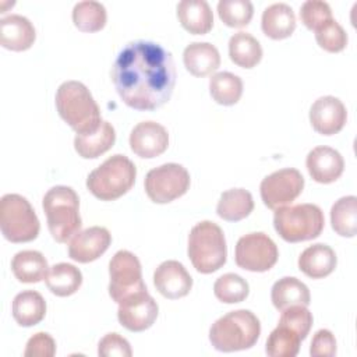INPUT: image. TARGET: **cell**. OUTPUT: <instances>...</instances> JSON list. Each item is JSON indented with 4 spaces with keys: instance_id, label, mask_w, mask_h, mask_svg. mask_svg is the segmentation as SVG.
I'll list each match as a JSON object with an SVG mask.
<instances>
[{
    "instance_id": "obj_1",
    "label": "cell",
    "mask_w": 357,
    "mask_h": 357,
    "mask_svg": "<svg viewBox=\"0 0 357 357\" xmlns=\"http://www.w3.org/2000/svg\"><path fill=\"white\" fill-rule=\"evenodd\" d=\"M112 81L127 106L135 110L158 109L170 99L174 89L172 53L152 40L130 42L114 60Z\"/></svg>"
},
{
    "instance_id": "obj_2",
    "label": "cell",
    "mask_w": 357,
    "mask_h": 357,
    "mask_svg": "<svg viewBox=\"0 0 357 357\" xmlns=\"http://www.w3.org/2000/svg\"><path fill=\"white\" fill-rule=\"evenodd\" d=\"M56 107L60 117L77 132L95 131L103 121L89 89L79 81H66L56 91Z\"/></svg>"
},
{
    "instance_id": "obj_3",
    "label": "cell",
    "mask_w": 357,
    "mask_h": 357,
    "mask_svg": "<svg viewBox=\"0 0 357 357\" xmlns=\"http://www.w3.org/2000/svg\"><path fill=\"white\" fill-rule=\"evenodd\" d=\"M261 335V324L250 310H236L216 319L209 329L212 346L225 353L252 347Z\"/></svg>"
},
{
    "instance_id": "obj_4",
    "label": "cell",
    "mask_w": 357,
    "mask_h": 357,
    "mask_svg": "<svg viewBox=\"0 0 357 357\" xmlns=\"http://www.w3.org/2000/svg\"><path fill=\"white\" fill-rule=\"evenodd\" d=\"M42 206L46 213L49 231L57 243H67L81 231L79 198L71 187H52L45 194Z\"/></svg>"
},
{
    "instance_id": "obj_5",
    "label": "cell",
    "mask_w": 357,
    "mask_h": 357,
    "mask_svg": "<svg viewBox=\"0 0 357 357\" xmlns=\"http://www.w3.org/2000/svg\"><path fill=\"white\" fill-rule=\"evenodd\" d=\"M135 176V165L126 155L116 153L88 174L86 188L102 201H113L131 190Z\"/></svg>"
},
{
    "instance_id": "obj_6",
    "label": "cell",
    "mask_w": 357,
    "mask_h": 357,
    "mask_svg": "<svg viewBox=\"0 0 357 357\" xmlns=\"http://www.w3.org/2000/svg\"><path fill=\"white\" fill-rule=\"evenodd\" d=\"M188 257L201 273H212L226 262L227 247L223 230L211 220L197 223L188 234Z\"/></svg>"
},
{
    "instance_id": "obj_7",
    "label": "cell",
    "mask_w": 357,
    "mask_h": 357,
    "mask_svg": "<svg viewBox=\"0 0 357 357\" xmlns=\"http://www.w3.org/2000/svg\"><path fill=\"white\" fill-rule=\"evenodd\" d=\"M324 225V212L315 204L286 205L275 209V230L284 241L289 243L317 238L321 234Z\"/></svg>"
},
{
    "instance_id": "obj_8",
    "label": "cell",
    "mask_w": 357,
    "mask_h": 357,
    "mask_svg": "<svg viewBox=\"0 0 357 357\" xmlns=\"http://www.w3.org/2000/svg\"><path fill=\"white\" fill-rule=\"evenodd\" d=\"M0 229L6 240L26 243L38 237L40 223L25 197L6 194L0 199Z\"/></svg>"
},
{
    "instance_id": "obj_9",
    "label": "cell",
    "mask_w": 357,
    "mask_h": 357,
    "mask_svg": "<svg viewBox=\"0 0 357 357\" xmlns=\"http://www.w3.org/2000/svg\"><path fill=\"white\" fill-rule=\"evenodd\" d=\"M109 275V294L117 304L134 294L146 291L142 280L141 262L137 255L127 250H120L112 257Z\"/></svg>"
},
{
    "instance_id": "obj_10",
    "label": "cell",
    "mask_w": 357,
    "mask_h": 357,
    "mask_svg": "<svg viewBox=\"0 0 357 357\" xmlns=\"http://www.w3.org/2000/svg\"><path fill=\"white\" fill-rule=\"evenodd\" d=\"M144 185L151 201L167 204L187 192L190 173L178 163H165L146 173Z\"/></svg>"
},
{
    "instance_id": "obj_11",
    "label": "cell",
    "mask_w": 357,
    "mask_h": 357,
    "mask_svg": "<svg viewBox=\"0 0 357 357\" xmlns=\"http://www.w3.org/2000/svg\"><path fill=\"white\" fill-rule=\"evenodd\" d=\"M279 251L275 241L262 231L241 236L236 244V264L250 272L269 271L278 261Z\"/></svg>"
},
{
    "instance_id": "obj_12",
    "label": "cell",
    "mask_w": 357,
    "mask_h": 357,
    "mask_svg": "<svg viewBox=\"0 0 357 357\" xmlns=\"http://www.w3.org/2000/svg\"><path fill=\"white\" fill-rule=\"evenodd\" d=\"M304 188L303 174L293 167L276 170L266 176L259 185L264 204L269 209H278L291 204Z\"/></svg>"
},
{
    "instance_id": "obj_13",
    "label": "cell",
    "mask_w": 357,
    "mask_h": 357,
    "mask_svg": "<svg viewBox=\"0 0 357 357\" xmlns=\"http://www.w3.org/2000/svg\"><path fill=\"white\" fill-rule=\"evenodd\" d=\"M158 304L146 291L134 294L119 304V322L131 332H142L151 328L158 317Z\"/></svg>"
},
{
    "instance_id": "obj_14",
    "label": "cell",
    "mask_w": 357,
    "mask_h": 357,
    "mask_svg": "<svg viewBox=\"0 0 357 357\" xmlns=\"http://www.w3.org/2000/svg\"><path fill=\"white\" fill-rule=\"evenodd\" d=\"M347 120V110L343 102L335 96L318 98L310 109V121L312 128L322 135L339 132Z\"/></svg>"
},
{
    "instance_id": "obj_15",
    "label": "cell",
    "mask_w": 357,
    "mask_h": 357,
    "mask_svg": "<svg viewBox=\"0 0 357 357\" xmlns=\"http://www.w3.org/2000/svg\"><path fill=\"white\" fill-rule=\"evenodd\" d=\"M167 130L156 121H141L131 130L130 146L139 158H156L167 149Z\"/></svg>"
},
{
    "instance_id": "obj_16",
    "label": "cell",
    "mask_w": 357,
    "mask_h": 357,
    "mask_svg": "<svg viewBox=\"0 0 357 357\" xmlns=\"http://www.w3.org/2000/svg\"><path fill=\"white\" fill-rule=\"evenodd\" d=\"M112 234L106 227L92 226L78 231L68 244V255L71 259L88 264L98 259L110 245Z\"/></svg>"
},
{
    "instance_id": "obj_17",
    "label": "cell",
    "mask_w": 357,
    "mask_h": 357,
    "mask_svg": "<svg viewBox=\"0 0 357 357\" xmlns=\"http://www.w3.org/2000/svg\"><path fill=\"white\" fill-rule=\"evenodd\" d=\"M153 284L163 297L174 300L190 293L192 287V278L181 262L169 259L155 269Z\"/></svg>"
},
{
    "instance_id": "obj_18",
    "label": "cell",
    "mask_w": 357,
    "mask_h": 357,
    "mask_svg": "<svg viewBox=\"0 0 357 357\" xmlns=\"http://www.w3.org/2000/svg\"><path fill=\"white\" fill-rule=\"evenodd\" d=\"M305 166L312 180L329 184L342 176L344 160L343 156L331 146H315L308 152Z\"/></svg>"
},
{
    "instance_id": "obj_19",
    "label": "cell",
    "mask_w": 357,
    "mask_h": 357,
    "mask_svg": "<svg viewBox=\"0 0 357 357\" xmlns=\"http://www.w3.org/2000/svg\"><path fill=\"white\" fill-rule=\"evenodd\" d=\"M36 38L32 22L20 14H10L0 21V43L3 47L14 52L29 49Z\"/></svg>"
},
{
    "instance_id": "obj_20",
    "label": "cell",
    "mask_w": 357,
    "mask_h": 357,
    "mask_svg": "<svg viewBox=\"0 0 357 357\" xmlns=\"http://www.w3.org/2000/svg\"><path fill=\"white\" fill-rule=\"evenodd\" d=\"M337 264L335 251L322 243L307 247L298 257L300 271L312 279H321L331 275Z\"/></svg>"
},
{
    "instance_id": "obj_21",
    "label": "cell",
    "mask_w": 357,
    "mask_h": 357,
    "mask_svg": "<svg viewBox=\"0 0 357 357\" xmlns=\"http://www.w3.org/2000/svg\"><path fill=\"white\" fill-rule=\"evenodd\" d=\"M185 68L195 77H205L218 70L220 54L209 42H192L183 52Z\"/></svg>"
},
{
    "instance_id": "obj_22",
    "label": "cell",
    "mask_w": 357,
    "mask_h": 357,
    "mask_svg": "<svg viewBox=\"0 0 357 357\" xmlns=\"http://www.w3.org/2000/svg\"><path fill=\"white\" fill-rule=\"evenodd\" d=\"M177 17L183 28L194 35H204L213 26V14L205 0H181Z\"/></svg>"
},
{
    "instance_id": "obj_23",
    "label": "cell",
    "mask_w": 357,
    "mask_h": 357,
    "mask_svg": "<svg viewBox=\"0 0 357 357\" xmlns=\"http://www.w3.org/2000/svg\"><path fill=\"white\" fill-rule=\"evenodd\" d=\"M116 141V131L113 126L103 120L100 126L86 134H77L74 138V148L81 158L95 159L109 151Z\"/></svg>"
},
{
    "instance_id": "obj_24",
    "label": "cell",
    "mask_w": 357,
    "mask_h": 357,
    "mask_svg": "<svg viewBox=\"0 0 357 357\" xmlns=\"http://www.w3.org/2000/svg\"><path fill=\"white\" fill-rule=\"evenodd\" d=\"M264 33L272 39L289 38L296 28V15L286 3H273L268 6L261 18Z\"/></svg>"
},
{
    "instance_id": "obj_25",
    "label": "cell",
    "mask_w": 357,
    "mask_h": 357,
    "mask_svg": "<svg viewBox=\"0 0 357 357\" xmlns=\"http://www.w3.org/2000/svg\"><path fill=\"white\" fill-rule=\"evenodd\" d=\"M11 311L18 325L33 326L45 318L46 301L40 293L35 290H24L14 297Z\"/></svg>"
},
{
    "instance_id": "obj_26",
    "label": "cell",
    "mask_w": 357,
    "mask_h": 357,
    "mask_svg": "<svg viewBox=\"0 0 357 357\" xmlns=\"http://www.w3.org/2000/svg\"><path fill=\"white\" fill-rule=\"evenodd\" d=\"M271 298L279 311H283L291 305H308L310 304V290L308 287L293 276H284L273 283Z\"/></svg>"
},
{
    "instance_id": "obj_27",
    "label": "cell",
    "mask_w": 357,
    "mask_h": 357,
    "mask_svg": "<svg viewBox=\"0 0 357 357\" xmlns=\"http://www.w3.org/2000/svg\"><path fill=\"white\" fill-rule=\"evenodd\" d=\"M11 269L20 282L38 283L46 278L49 265L42 252L35 250H24L13 257Z\"/></svg>"
},
{
    "instance_id": "obj_28",
    "label": "cell",
    "mask_w": 357,
    "mask_h": 357,
    "mask_svg": "<svg viewBox=\"0 0 357 357\" xmlns=\"http://www.w3.org/2000/svg\"><path fill=\"white\" fill-rule=\"evenodd\" d=\"M254 209V199L250 191L244 188H230L222 192L216 213L229 222H238L247 218Z\"/></svg>"
},
{
    "instance_id": "obj_29",
    "label": "cell",
    "mask_w": 357,
    "mask_h": 357,
    "mask_svg": "<svg viewBox=\"0 0 357 357\" xmlns=\"http://www.w3.org/2000/svg\"><path fill=\"white\" fill-rule=\"evenodd\" d=\"M45 280L47 289L53 294L67 297L74 294L81 287L82 273L77 266L67 262H60L49 268Z\"/></svg>"
},
{
    "instance_id": "obj_30",
    "label": "cell",
    "mask_w": 357,
    "mask_h": 357,
    "mask_svg": "<svg viewBox=\"0 0 357 357\" xmlns=\"http://www.w3.org/2000/svg\"><path fill=\"white\" fill-rule=\"evenodd\" d=\"M230 60L243 68H252L262 59L261 43L248 32H237L229 39Z\"/></svg>"
},
{
    "instance_id": "obj_31",
    "label": "cell",
    "mask_w": 357,
    "mask_h": 357,
    "mask_svg": "<svg viewBox=\"0 0 357 357\" xmlns=\"http://www.w3.org/2000/svg\"><path fill=\"white\" fill-rule=\"evenodd\" d=\"M332 229L343 237H354L357 233V198L347 195L339 198L331 208Z\"/></svg>"
},
{
    "instance_id": "obj_32",
    "label": "cell",
    "mask_w": 357,
    "mask_h": 357,
    "mask_svg": "<svg viewBox=\"0 0 357 357\" xmlns=\"http://www.w3.org/2000/svg\"><path fill=\"white\" fill-rule=\"evenodd\" d=\"M209 92L212 99L223 106H231L237 103L243 93V81L238 75L220 71L211 77Z\"/></svg>"
},
{
    "instance_id": "obj_33",
    "label": "cell",
    "mask_w": 357,
    "mask_h": 357,
    "mask_svg": "<svg viewBox=\"0 0 357 357\" xmlns=\"http://www.w3.org/2000/svg\"><path fill=\"white\" fill-rule=\"evenodd\" d=\"M301 336L287 325L278 324L271 332L265 351L271 357H294L300 350Z\"/></svg>"
},
{
    "instance_id": "obj_34",
    "label": "cell",
    "mask_w": 357,
    "mask_h": 357,
    "mask_svg": "<svg viewBox=\"0 0 357 357\" xmlns=\"http://www.w3.org/2000/svg\"><path fill=\"white\" fill-rule=\"evenodd\" d=\"M106 8L95 0L78 1L73 8L74 25L82 32L100 31L106 24Z\"/></svg>"
},
{
    "instance_id": "obj_35",
    "label": "cell",
    "mask_w": 357,
    "mask_h": 357,
    "mask_svg": "<svg viewBox=\"0 0 357 357\" xmlns=\"http://www.w3.org/2000/svg\"><path fill=\"white\" fill-rule=\"evenodd\" d=\"M213 293L218 300L226 304L241 303L250 293V286L244 278L237 273H225L216 279Z\"/></svg>"
},
{
    "instance_id": "obj_36",
    "label": "cell",
    "mask_w": 357,
    "mask_h": 357,
    "mask_svg": "<svg viewBox=\"0 0 357 357\" xmlns=\"http://www.w3.org/2000/svg\"><path fill=\"white\" fill-rule=\"evenodd\" d=\"M218 14L227 26L241 28L250 24L254 7L250 0H220Z\"/></svg>"
},
{
    "instance_id": "obj_37",
    "label": "cell",
    "mask_w": 357,
    "mask_h": 357,
    "mask_svg": "<svg viewBox=\"0 0 357 357\" xmlns=\"http://www.w3.org/2000/svg\"><path fill=\"white\" fill-rule=\"evenodd\" d=\"M317 43L326 52L337 53L347 45V33L343 26L336 21L331 20L315 31Z\"/></svg>"
},
{
    "instance_id": "obj_38",
    "label": "cell",
    "mask_w": 357,
    "mask_h": 357,
    "mask_svg": "<svg viewBox=\"0 0 357 357\" xmlns=\"http://www.w3.org/2000/svg\"><path fill=\"white\" fill-rule=\"evenodd\" d=\"M301 22L311 31H317L324 24L331 21L332 10L326 1L322 0H307L300 7Z\"/></svg>"
},
{
    "instance_id": "obj_39",
    "label": "cell",
    "mask_w": 357,
    "mask_h": 357,
    "mask_svg": "<svg viewBox=\"0 0 357 357\" xmlns=\"http://www.w3.org/2000/svg\"><path fill=\"white\" fill-rule=\"evenodd\" d=\"M279 324L287 325L304 340L312 326V314L305 305H291L282 311Z\"/></svg>"
},
{
    "instance_id": "obj_40",
    "label": "cell",
    "mask_w": 357,
    "mask_h": 357,
    "mask_svg": "<svg viewBox=\"0 0 357 357\" xmlns=\"http://www.w3.org/2000/svg\"><path fill=\"white\" fill-rule=\"evenodd\" d=\"M98 354L102 357H130L132 354V350L127 339L116 332H112L100 339L98 344Z\"/></svg>"
},
{
    "instance_id": "obj_41",
    "label": "cell",
    "mask_w": 357,
    "mask_h": 357,
    "mask_svg": "<svg viewBox=\"0 0 357 357\" xmlns=\"http://www.w3.org/2000/svg\"><path fill=\"white\" fill-rule=\"evenodd\" d=\"M56 353V342L46 332H38L29 337L24 356L25 357H53Z\"/></svg>"
},
{
    "instance_id": "obj_42",
    "label": "cell",
    "mask_w": 357,
    "mask_h": 357,
    "mask_svg": "<svg viewBox=\"0 0 357 357\" xmlns=\"http://www.w3.org/2000/svg\"><path fill=\"white\" fill-rule=\"evenodd\" d=\"M310 354L312 357H332L336 354V339L333 333L328 329H319L315 332Z\"/></svg>"
}]
</instances>
